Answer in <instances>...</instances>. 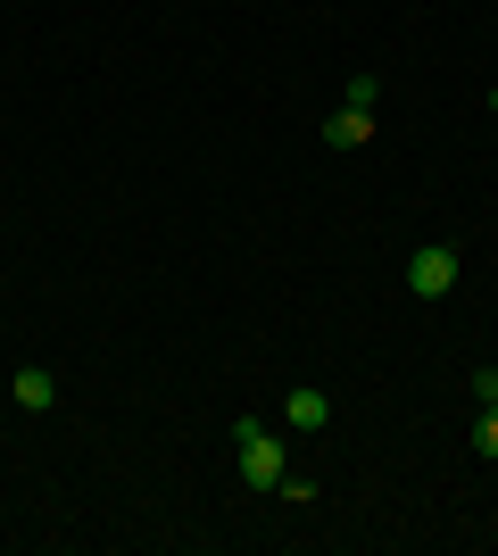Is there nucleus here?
<instances>
[{
  "mask_svg": "<svg viewBox=\"0 0 498 556\" xmlns=\"http://www.w3.org/2000/svg\"><path fill=\"white\" fill-rule=\"evenodd\" d=\"M474 448H482V457H498V407H482V424H474Z\"/></svg>",
  "mask_w": 498,
  "mask_h": 556,
  "instance_id": "obj_8",
  "label": "nucleus"
},
{
  "mask_svg": "<svg viewBox=\"0 0 498 556\" xmlns=\"http://www.w3.org/2000/svg\"><path fill=\"white\" fill-rule=\"evenodd\" d=\"M374 100H382L374 75H349V84H341V109H374Z\"/></svg>",
  "mask_w": 498,
  "mask_h": 556,
  "instance_id": "obj_6",
  "label": "nucleus"
},
{
  "mask_svg": "<svg viewBox=\"0 0 498 556\" xmlns=\"http://www.w3.org/2000/svg\"><path fill=\"white\" fill-rule=\"evenodd\" d=\"M274 498H291V507H308V498H316V482H308V473H283V482H274Z\"/></svg>",
  "mask_w": 498,
  "mask_h": 556,
  "instance_id": "obj_7",
  "label": "nucleus"
},
{
  "mask_svg": "<svg viewBox=\"0 0 498 556\" xmlns=\"http://www.w3.org/2000/svg\"><path fill=\"white\" fill-rule=\"evenodd\" d=\"M324 141H332V150H366V141H374V109H341L324 125Z\"/></svg>",
  "mask_w": 498,
  "mask_h": 556,
  "instance_id": "obj_5",
  "label": "nucleus"
},
{
  "mask_svg": "<svg viewBox=\"0 0 498 556\" xmlns=\"http://www.w3.org/2000/svg\"><path fill=\"white\" fill-rule=\"evenodd\" d=\"M407 291H416V300H449L457 291V250L449 241H424V250L407 257Z\"/></svg>",
  "mask_w": 498,
  "mask_h": 556,
  "instance_id": "obj_2",
  "label": "nucleus"
},
{
  "mask_svg": "<svg viewBox=\"0 0 498 556\" xmlns=\"http://www.w3.org/2000/svg\"><path fill=\"white\" fill-rule=\"evenodd\" d=\"M233 448H241V482H250V490H274V482H283V473H291L283 441H274L266 424H250V416L233 424Z\"/></svg>",
  "mask_w": 498,
  "mask_h": 556,
  "instance_id": "obj_1",
  "label": "nucleus"
},
{
  "mask_svg": "<svg viewBox=\"0 0 498 556\" xmlns=\"http://www.w3.org/2000/svg\"><path fill=\"white\" fill-rule=\"evenodd\" d=\"M283 424H291V432H324V424H332V399L316 391V382H299V391H283Z\"/></svg>",
  "mask_w": 498,
  "mask_h": 556,
  "instance_id": "obj_3",
  "label": "nucleus"
},
{
  "mask_svg": "<svg viewBox=\"0 0 498 556\" xmlns=\"http://www.w3.org/2000/svg\"><path fill=\"white\" fill-rule=\"evenodd\" d=\"M9 399H17L25 416H50V407H59V382H50L42 366H17V382H9Z\"/></svg>",
  "mask_w": 498,
  "mask_h": 556,
  "instance_id": "obj_4",
  "label": "nucleus"
},
{
  "mask_svg": "<svg viewBox=\"0 0 498 556\" xmlns=\"http://www.w3.org/2000/svg\"><path fill=\"white\" fill-rule=\"evenodd\" d=\"M474 399H482V407H498V366H482V374H474Z\"/></svg>",
  "mask_w": 498,
  "mask_h": 556,
  "instance_id": "obj_9",
  "label": "nucleus"
}]
</instances>
